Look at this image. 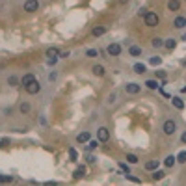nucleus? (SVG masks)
Instances as JSON below:
<instances>
[{
    "mask_svg": "<svg viewBox=\"0 0 186 186\" xmlns=\"http://www.w3.org/2000/svg\"><path fill=\"white\" fill-rule=\"evenodd\" d=\"M173 26H175L177 30L184 28V26H186V17H177V19L173 20Z\"/></svg>",
    "mask_w": 186,
    "mask_h": 186,
    "instance_id": "8",
    "label": "nucleus"
},
{
    "mask_svg": "<svg viewBox=\"0 0 186 186\" xmlns=\"http://www.w3.org/2000/svg\"><path fill=\"white\" fill-rule=\"evenodd\" d=\"M125 177H127L128 180H132V182H142V180H140V179H136V177H132L130 173H128V175H125Z\"/></svg>",
    "mask_w": 186,
    "mask_h": 186,
    "instance_id": "36",
    "label": "nucleus"
},
{
    "mask_svg": "<svg viewBox=\"0 0 186 186\" xmlns=\"http://www.w3.org/2000/svg\"><path fill=\"white\" fill-rule=\"evenodd\" d=\"M91 73L95 75V76H102V75H104V67H102V65H93V67H91Z\"/></svg>",
    "mask_w": 186,
    "mask_h": 186,
    "instance_id": "12",
    "label": "nucleus"
},
{
    "mask_svg": "<svg viewBox=\"0 0 186 186\" xmlns=\"http://www.w3.org/2000/svg\"><path fill=\"white\" fill-rule=\"evenodd\" d=\"M119 168H121V171H123L125 175L130 173V168H128V164H125V162H119Z\"/></svg>",
    "mask_w": 186,
    "mask_h": 186,
    "instance_id": "27",
    "label": "nucleus"
},
{
    "mask_svg": "<svg viewBox=\"0 0 186 186\" xmlns=\"http://www.w3.org/2000/svg\"><path fill=\"white\" fill-rule=\"evenodd\" d=\"M177 162H180V164H186V151H180L177 154Z\"/></svg>",
    "mask_w": 186,
    "mask_h": 186,
    "instance_id": "26",
    "label": "nucleus"
},
{
    "mask_svg": "<svg viewBox=\"0 0 186 186\" xmlns=\"http://www.w3.org/2000/svg\"><path fill=\"white\" fill-rule=\"evenodd\" d=\"M147 71V67L143 65V63H134V73H138V75H143Z\"/></svg>",
    "mask_w": 186,
    "mask_h": 186,
    "instance_id": "21",
    "label": "nucleus"
},
{
    "mask_svg": "<svg viewBox=\"0 0 186 186\" xmlns=\"http://www.w3.org/2000/svg\"><path fill=\"white\" fill-rule=\"evenodd\" d=\"M128 54L134 56V58H138V56H142V49H140V46H136V45H132L130 49H128Z\"/></svg>",
    "mask_w": 186,
    "mask_h": 186,
    "instance_id": "15",
    "label": "nucleus"
},
{
    "mask_svg": "<svg viewBox=\"0 0 186 186\" xmlns=\"http://www.w3.org/2000/svg\"><path fill=\"white\" fill-rule=\"evenodd\" d=\"M164 46H166V49H168V50H173V49H175V46H177V39H173V37H169V39H166V41H164Z\"/></svg>",
    "mask_w": 186,
    "mask_h": 186,
    "instance_id": "13",
    "label": "nucleus"
},
{
    "mask_svg": "<svg viewBox=\"0 0 186 186\" xmlns=\"http://www.w3.org/2000/svg\"><path fill=\"white\" fill-rule=\"evenodd\" d=\"M58 54H60V50L56 49V46H50V49L46 50V58H49V60H56Z\"/></svg>",
    "mask_w": 186,
    "mask_h": 186,
    "instance_id": "9",
    "label": "nucleus"
},
{
    "mask_svg": "<svg viewBox=\"0 0 186 186\" xmlns=\"http://www.w3.org/2000/svg\"><path fill=\"white\" fill-rule=\"evenodd\" d=\"M86 56H87V58H97L99 52H97L95 49H89V50H86Z\"/></svg>",
    "mask_w": 186,
    "mask_h": 186,
    "instance_id": "28",
    "label": "nucleus"
},
{
    "mask_svg": "<svg viewBox=\"0 0 186 186\" xmlns=\"http://www.w3.org/2000/svg\"><path fill=\"white\" fill-rule=\"evenodd\" d=\"M158 164H160L158 160H149V162H145V169L147 171H154L158 168Z\"/></svg>",
    "mask_w": 186,
    "mask_h": 186,
    "instance_id": "10",
    "label": "nucleus"
},
{
    "mask_svg": "<svg viewBox=\"0 0 186 186\" xmlns=\"http://www.w3.org/2000/svg\"><path fill=\"white\" fill-rule=\"evenodd\" d=\"M13 180V177H9V175H0V182H11Z\"/></svg>",
    "mask_w": 186,
    "mask_h": 186,
    "instance_id": "33",
    "label": "nucleus"
},
{
    "mask_svg": "<svg viewBox=\"0 0 186 186\" xmlns=\"http://www.w3.org/2000/svg\"><path fill=\"white\" fill-rule=\"evenodd\" d=\"M6 145H9V140H0V147H6Z\"/></svg>",
    "mask_w": 186,
    "mask_h": 186,
    "instance_id": "37",
    "label": "nucleus"
},
{
    "mask_svg": "<svg viewBox=\"0 0 186 186\" xmlns=\"http://www.w3.org/2000/svg\"><path fill=\"white\" fill-rule=\"evenodd\" d=\"M143 19H145V26H149V28H154L158 22H160V17L154 11H147V15Z\"/></svg>",
    "mask_w": 186,
    "mask_h": 186,
    "instance_id": "1",
    "label": "nucleus"
},
{
    "mask_svg": "<svg viewBox=\"0 0 186 186\" xmlns=\"http://www.w3.org/2000/svg\"><path fill=\"white\" fill-rule=\"evenodd\" d=\"M151 45L154 46V49H160V46H164V39H160V37H154L151 41Z\"/></svg>",
    "mask_w": 186,
    "mask_h": 186,
    "instance_id": "25",
    "label": "nucleus"
},
{
    "mask_svg": "<svg viewBox=\"0 0 186 186\" xmlns=\"http://www.w3.org/2000/svg\"><path fill=\"white\" fill-rule=\"evenodd\" d=\"M99 147V138L97 140H89V142H87V151H95Z\"/></svg>",
    "mask_w": 186,
    "mask_h": 186,
    "instance_id": "22",
    "label": "nucleus"
},
{
    "mask_svg": "<svg viewBox=\"0 0 186 186\" xmlns=\"http://www.w3.org/2000/svg\"><path fill=\"white\" fill-rule=\"evenodd\" d=\"M91 34L95 35V37H99V35H102V34H106V26H95L91 30Z\"/></svg>",
    "mask_w": 186,
    "mask_h": 186,
    "instance_id": "20",
    "label": "nucleus"
},
{
    "mask_svg": "<svg viewBox=\"0 0 186 186\" xmlns=\"http://www.w3.org/2000/svg\"><path fill=\"white\" fill-rule=\"evenodd\" d=\"M84 175H86V166L76 168V169H75V173H73V177H75V179H82Z\"/></svg>",
    "mask_w": 186,
    "mask_h": 186,
    "instance_id": "18",
    "label": "nucleus"
},
{
    "mask_svg": "<svg viewBox=\"0 0 186 186\" xmlns=\"http://www.w3.org/2000/svg\"><path fill=\"white\" fill-rule=\"evenodd\" d=\"M24 89L30 93V95H35V93H39V91H41V86H39V82H37V80H34L32 84L24 86Z\"/></svg>",
    "mask_w": 186,
    "mask_h": 186,
    "instance_id": "5",
    "label": "nucleus"
},
{
    "mask_svg": "<svg viewBox=\"0 0 186 186\" xmlns=\"http://www.w3.org/2000/svg\"><path fill=\"white\" fill-rule=\"evenodd\" d=\"M145 86H147L149 89H160V84H158V80H147V82H145Z\"/></svg>",
    "mask_w": 186,
    "mask_h": 186,
    "instance_id": "23",
    "label": "nucleus"
},
{
    "mask_svg": "<svg viewBox=\"0 0 186 186\" xmlns=\"http://www.w3.org/2000/svg\"><path fill=\"white\" fill-rule=\"evenodd\" d=\"M97 138H99V142H108V140H110L108 128H106V127H101V128L97 130Z\"/></svg>",
    "mask_w": 186,
    "mask_h": 186,
    "instance_id": "6",
    "label": "nucleus"
},
{
    "mask_svg": "<svg viewBox=\"0 0 186 186\" xmlns=\"http://www.w3.org/2000/svg\"><path fill=\"white\" fill-rule=\"evenodd\" d=\"M180 91H182V93H186V86H184V87H182V89H180Z\"/></svg>",
    "mask_w": 186,
    "mask_h": 186,
    "instance_id": "41",
    "label": "nucleus"
},
{
    "mask_svg": "<svg viewBox=\"0 0 186 186\" xmlns=\"http://www.w3.org/2000/svg\"><path fill=\"white\" fill-rule=\"evenodd\" d=\"M69 156H71V160H76V151L71 147V149H69Z\"/></svg>",
    "mask_w": 186,
    "mask_h": 186,
    "instance_id": "35",
    "label": "nucleus"
},
{
    "mask_svg": "<svg viewBox=\"0 0 186 186\" xmlns=\"http://www.w3.org/2000/svg\"><path fill=\"white\" fill-rule=\"evenodd\" d=\"M162 130H164V134L171 136V134H175V130H177V123H175L173 119H166L164 125H162Z\"/></svg>",
    "mask_w": 186,
    "mask_h": 186,
    "instance_id": "2",
    "label": "nucleus"
},
{
    "mask_svg": "<svg viewBox=\"0 0 186 186\" xmlns=\"http://www.w3.org/2000/svg\"><path fill=\"white\" fill-rule=\"evenodd\" d=\"M20 112H22V113H28V112H30V104H28V102H22V104H20Z\"/></svg>",
    "mask_w": 186,
    "mask_h": 186,
    "instance_id": "30",
    "label": "nucleus"
},
{
    "mask_svg": "<svg viewBox=\"0 0 186 186\" xmlns=\"http://www.w3.org/2000/svg\"><path fill=\"white\" fill-rule=\"evenodd\" d=\"M180 142H182V143H186V132H184V134L180 136Z\"/></svg>",
    "mask_w": 186,
    "mask_h": 186,
    "instance_id": "40",
    "label": "nucleus"
},
{
    "mask_svg": "<svg viewBox=\"0 0 186 186\" xmlns=\"http://www.w3.org/2000/svg\"><path fill=\"white\" fill-rule=\"evenodd\" d=\"M179 8H180L179 0H169V2H168V9L169 11H179Z\"/></svg>",
    "mask_w": 186,
    "mask_h": 186,
    "instance_id": "14",
    "label": "nucleus"
},
{
    "mask_svg": "<svg viewBox=\"0 0 186 186\" xmlns=\"http://www.w3.org/2000/svg\"><path fill=\"white\" fill-rule=\"evenodd\" d=\"M164 175H166L164 171H158V169H154L151 177H153V180H162V179H164Z\"/></svg>",
    "mask_w": 186,
    "mask_h": 186,
    "instance_id": "24",
    "label": "nucleus"
},
{
    "mask_svg": "<svg viewBox=\"0 0 186 186\" xmlns=\"http://www.w3.org/2000/svg\"><path fill=\"white\" fill-rule=\"evenodd\" d=\"M106 52H108L110 56H119V54H121V45H119V43H112V45H108Z\"/></svg>",
    "mask_w": 186,
    "mask_h": 186,
    "instance_id": "4",
    "label": "nucleus"
},
{
    "mask_svg": "<svg viewBox=\"0 0 186 186\" xmlns=\"http://www.w3.org/2000/svg\"><path fill=\"white\" fill-rule=\"evenodd\" d=\"M69 56V50H65V52H60V58H67Z\"/></svg>",
    "mask_w": 186,
    "mask_h": 186,
    "instance_id": "38",
    "label": "nucleus"
},
{
    "mask_svg": "<svg viewBox=\"0 0 186 186\" xmlns=\"http://www.w3.org/2000/svg\"><path fill=\"white\" fill-rule=\"evenodd\" d=\"M34 80H35V76L28 73V75H24V76H22V80H20V84H22V86H28V84H32Z\"/></svg>",
    "mask_w": 186,
    "mask_h": 186,
    "instance_id": "19",
    "label": "nucleus"
},
{
    "mask_svg": "<svg viewBox=\"0 0 186 186\" xmlns=\"http://www.w3.org/2000/svg\"><path fill=\"white\" fill-rule=\"evenodd\" d=\"M8 82H9V84H11V86L15 87V86L19 84V78H17V76H9V80H8Z\"/></svg>",
    "mask_w": 186,
    "mask_h": 186,
    "instance_id": "34",
    "label": "nucleus"
},
{
    "mask_svg": "<svg viewBox=\"0 0 186 186\" xmlns=\"http://www.w3.org/2000/svg\"><path fill=\"white\" fill-rule=\"evenodd\" d=\"M154 75H156V78H162V80H166V71H154Z\"/></svg>",
    "mask_w": 186,
    "mask_h": 186,
    "instance_id": "32",
    "label": "nucleus"
},
{
    "mask_svg": "<svg viewBox=\"0 0 186 186\" xmlns=\"http://www.w3.org/2000/svg\"><path fill=\"white\" fill-rule=\"evenodd\" d=\"M171 102H173V106H175L177 110H182V108H184V102H182L180 97H171Z\"/></svg>",
    "mask_w": 186,
    "mask_h": 186,
    "instance_id": "17",
    "label": "nucleus"
},
{
    "mask_svg": "<svg viewBox=\"0 0 186 186\" xmlns=\"http://www.w3.org/2000/svg\"><path fill=\"white\" fill-rule=\"evenodd\" d=\"M164 164H166V168H173V166L177 164V156H173V154L166 156V160H164Z\"/></svg>",
    "mask_w": 186,
    "mask_h": 186,
    "instance_id": "11",
    "label": "nucleus"
},
{
    "mask_svg": "<svg viewBox=\"0 0 186 186\" xmlns=\"http://www.w3.org/2000/svg\"><path fill=\"white\" fill-rule=\"evenodd\" d=\"M140 15H143V17H145V15H147V9H145V8H142V9H140Z\"/></svg>",
    "mask_w": 186,
    "mask_h": 186,
    "instance_id": "39",
    "label": "nucleus"
},
{
    "mask_svg": "<svg viewBox=\"0 0 186 186\" xmlns=\"http://www.w3.org/2000/svg\"><path fill=\"white\" fill-rule=\"evenodd\" d=\"M37 9H39V2H37V0H26V2H24V11L34 13Z\"/></svg>",
    "mask_w": 186,
    "mask_h": 186,
    "instance_id": "3",
    "label": "nucleus"
},
{
    "mask_svg": "<svg viewBox=\"0 0 186 186\" xmlns=\"http://www.w3.org/2000/svg\"><path fill=\"white\" fill-rule=\"evenodd\" d=\"M125 89H127V93H130V95H136V93H140V89H142V87H140L138 84H134V82H130V84L125 86Z\"/></svg>",
    "mask_w": 186,
    "mask_h": 186,
    "instance_id": "7",
    "label": "nucleus"
},
{
    "mask_svg": "<svg viewBox=\"0 0 186 186\" xmlns=\"http://www.w3.org/2000/svg\"><path fill=\"white\" fill-rule=\"evenodd\" d=\"M127 162L128 164H138V156L136 154H127Z\"/></svg>",
    "mask_w": 186,
    "mask_h": 186,
    "instance_id": "29",
    "label": "nucleus"
},
{
    "mask_svg": "<svg viewBox=\"0 0 186 186\" xmlns=\"http://www.w3.org/2000/svg\"><path fill=\"white\" fill-rule=\"evenodd\" d=\"M149 63H151V65H160V63H162V60H160L158 56H154V58H151V60H149Z\"/></svg>",
    "mask_w": 186,
    "mask_h": 186,
    "instance_id": "31",
    "label": "nucleus"
},
{
    "mask_svg": "<svg viewBox=\"0 0 186 186\" xmlns=\"http://www.w3.org/2000/svg\"><path fill=\"white\" fill-rule=\"evenodd\" d=\"M76 142H78V143H86V142H89V132H80V134L76 136Z\"/></svg>",
    "mask_w": 186,
    "mask_h": 186,
    "instance_id": "16",
    "label": "nucleus"
}]
</instances>
